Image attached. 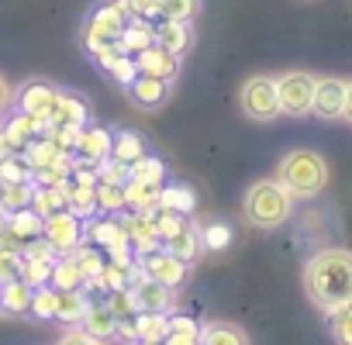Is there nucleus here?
Wrapping results in <instances>:
<instances>
[{
    "mask_svg": "<svg viewBox=\"0 0 352 345\" xmlns=\"http://www.w3.org/2000/svg\"><path fill=\"white\" fill-rule=\"evenodd\" d=\"M52 266H56V259H35V256H25L21 280L32 283V287H45V283L52 280Z\"/></svg>",
    "mask_w": 352,
    "mask_h": 345,
    "instance_id": "c9c22d12",
    "label": "nucleus"
},
{
    "mask_svg": "<svg viewBox=\"0 0 352 345\" xmlns=\"http://www.w3.org/2000/svg\"><path fill=\"white\" fill-rule=\"evenodd\" d=\"M166 252H173L176 259H184V263L190 266V263H197V256L204 252V235H201L194 225H184L180 235H173V238L166 242Z\"/></svg>",
    "mask_w": 352,
    "mask_h": 345,
    "instance_id": "2eb2a0df",
    "label": "nucleus"
},
{
    "mask_svg": "<svg viewBox=\"0 0 352 345\" xmlns=\"http://www.w3.org/2000/svg\"><path fill=\"white\" fill-rule=\"evenodd\" d=\"M45 121H49V118H38V114H25V111H21L18 118L8 121L4 131H8V138L14 142V148H25V145L32 142V135L45 128Z\"/></svg>",
    "mask_w": 352,
    "mask_h": 345,
    "instance_id": "4be33fe9",
    "label": "nucleus"
},
{
    "mask_svg": "<svg viewBox=\"0 0 352 345\" xmlns=\"http://www.w3.org/2000/svg\"><path fill=\"white\" fill-rule=\"evenodd\" d=\"M32 293L35 287L25 283V280H11L0 287V311H8V314H28L32 311Z\"/></svg>",
    "mask_w": 352,
    "mask_h": 345,
    "instance_id": "f3484780",
    "label": "nucleus"
},
{
    "mask_svg": "<svg viewBox=\"0 0 352 345\" xmlns=\"http://www.w3.org/2000/svg\"><path fill=\"white\" fill-rule=\"evenodd\" d=\"M201 345H249L245 331L228 321H208L201 328Z\"/></svg>",
    "mask_w": 352,
    "mask_h": 345,
    "instance_id": "aec40b11",
    "label": "nucleus"
},
{
    "mask_svg": "<svg viewBox=\"0 0 352 345\" xmlns=\"http://www.w3.org/2000/svg\"><path fill=\"white\" fill-rule=\"evenodd\" d=\"M49 118H56L59 124H80V128H83V121H87V107H83L80 100H73L69 93H59V97H56V107H52Z\"/></svg>",
    "mask_w": 352,
    "mask_h": 345,
    "instance_id": "7c9ffc66",
    "label": "nucleus"
},
{
    "mask_svg": "<svg viewBox=\"0 0 352 345\" xmlns=\"http://www.w3.org/2000/svg\"><path fill=\"white\" fill-rule=\"evenodd\" d=\"M349 124H352V80L345 83V114H342Z\"/></svg>",
    "mask_w": 352,
    "mask_h": 345,
    "instance_id": "5fc2aeb1",
    "label": "nucleus"
},
{
    "mask_svg": "<svg viewBox=\"0 0 352 345\" xmlns=\"http://www.w3.org/2000/svg\"><path fill=\"white\" fill-rule=\"evenodd\" d=\"M155 45H162L166 52L173 56H184L190 45H194V28L190 21H162L155 28Z\"/></svg>",
    "mask_w": 352,
    "mask_h": 345,
    "instance_id": "ddd939ff",
    "label": "nucleus"
},
{
    "mask_svg": "<svg viewBox=\"0 0 352 345\" xmlns=\"http://www.w3.org/2000/svg\"><path fill=\"white\" fill-rule=\"evenodd\" d=\"M111 131L107 128H83V135H80V152H83V159L87 162H100L107 152H111Z\"/></svg>",
    "mask_w": 352,
    "mask_h": 345,
    "instance_id": "5701e85b",
    "label": "nucleus"
},
{
    "mask_svg": "<svg viewBox=\"0 0 352 345\" xmlns=\"http://www.w3.org/2000/svg\"><path fill=\"white\" fill-rule=\"evenodd\" d=\"M80 324H83V331H90V335H94V338H100V342L118 335V318L111 314V307H107V304H90Z\"/></svg>",
    "mask_w": 352,
    "mask_h": 345,
    "instance_id": "a211bd4d",
    "label": "nucleus"
},
{
    "mask_svg": "<svg viewBox=\"0 0 352 345\" xmlns=\"http://www.w3.org/2000/svg\"><path fill=\"white\" fill-rule=\"evenodd\" d=\"M14 104V87L8 83V76L0 73V114H8V107Z\"/></svg>",
    "mask_w": 352,
    "mask_h": 345,
    "instance_id": "8fccbe9b",
    "label": "nucleus"
},
{
    "mask_svg": "<svg viewBox=\"0 0 352 345\" xmlns=\"http://www.w3.org/2000/svg\"><path fill=\"white\" fill-rule=\"evenodd\" d=\"M128 177H131L135 183H152V187H159L162 177H166V166H162L159 159H152V155H142L138 162L128 166Z\"/></svg>",
    "mask_w": 352,
    "mask_h": 345,
    "instance_id": "c85d7f7f",
    "label": "nucleus"
},
{
    "mask_svg": "<svg viewBox=\"0 0 352 345\" xmlns=\"http://www.w3.org/2000/svg\"><path fill=\"white\" fill-rule=\"evenodd\" d=\"M128 93H131V104H138L142 111H155V107H162V104L169 100V80L138 73V76L128 83Z\"/></svg>",
    "mask_w": 352,
    "mask_h": 345,
    "instance_id": "9d476101",
    "label": "nucleus"
},
{
    "mask_svg": "<svg viewBox=\"0 0 352 345\" xmlns=\"http://www.w3.org/2000/svg\"><path fill=\"white\" fill-rule=\"evenodd\" d=\"M166 345H201V335H180V331H169Z\"/></svg>",
    "mask_w": 352,
    "mask_h": 345,
    "instance_id": "603ef678",
    "label": "nucleus"
},
{
    "mask_svg": "<svg viewBox=\"0 0 352 345\" xmlns=\"http://www.w3.org/2000/svg\"><path fill=\"white\" fill-rule=\"evenodd\" d=\"M107 69H111V76H114L118 83H124V87H128V83L138 76V66H135L128 56H121V59H111V63H107Z\"/></svg>",
    "mask_w": 352,
    "mask_h": 345,
    "instance_id": "c03bdc74",
    "label": "nucleus"
},
{
    "mask_svg": "<svg viewBox=\"0 0 352 345\" xmlns=\"http://www.w3.org/2000/svg\"><path fill=\"white\" fill-rule=\"evenodd\" d=\"M124 235H128V245H131L138 256H148V252H155V249H159L155 225H152V218H145L142 211H138L135 218H128V221H124Z\"/></svg>",
    "mask_w": 352,
    "mask_h": 345,
    "instance_id": "4468645a",
    "label": "nucleus"
},
{
    "mask_svg": "<svg viewBox=\"0 0 352 345\" xmlns=\"http://www.w3.org/2000/svg\"><path fill=\"white\" fill-rule=\"evenodd\" d=\"M169 331H180V335H201V324L184 318V314H173L169 318Z\"/></svg>",
    "mask_w": 352,
    "mask_h": 345,
    "instance_id": "09e8293b",
    "label": "nucleus"
},
{
    "mask_svg": "<svg viewBox=\"0 0 352 345\" xmlns=\"http://www.w3.org/2000/svg\"><path fill=\"white\" fill-rule=\"evenodd\" d=\"M197 11H201V0H162L159 4V14L166 21H190Z\"/></svg>",
    "mask_w": 352,
    "mask_h": 345,
    "instance_id": "e433bc0d",
    "label": "nucleus"
},
{
    "mask_svg": "<svg viewBox=\"0 0 352 345\" xmlns=\"http://www.w3.org/2000/svg\"><path fill=\"white\" fill-rule=\"evenodd\" d=\"M304 293L324 314L352 300V249H321L304 266Z\"/></svg>",
    "mask_w": 352,
    "mask_h": 345,
    "instance_id": "f257e3e1",
    "label": "nucleus"
},
{
    "mask_svg": "<svg viewBox=\"0 0 352 345\" xmlns=\"http://www.w3.org/2000/svg\"><path fill=\"white\" fill-rule=\"evenodd\" d=\"M128 293H131V300H135V311H159V314H166L169 307H173V287H166V283H155V280H148V276H142V280H135L131 287H128Z\"/></svg>",
    "mask_w": 352,
    "mask_h": 345,
    "instance_id": "1a4fd4ad",
    "label": "nucleus"
},
{
    "mask_svg": "<svg viewBox=\"0 0 352 345\" xmlns=\"http://www.w3.org/2000/svg\"><path fill=\"white\" fill-rule=\"evenodd\" d=\"M0 287H4V283H0Z\"/></svg>",
    "mask_w": 352,
    "mask_h": 345,
    "instance_id": "13d9d810",
    "label": "nucleus"
},
{
    "mask_svg": "<svg viewBox=\"0 0 352 345\" xmlns=\"http://www.w3.org/2000/svg\"><path fill=\"white\" fill-rule=\"evenodd\" d=\"M32 314L35 318H56V287H35L32 293Z\"/></svg>",
    "mask_w": 352,
    "mask_h": 345,
    "instance_id": "ea45409f",
    "label": "nucleus"
},
{
    "mask_svg": "<svg viewBox=\"0 0 352 345\" xmlns=\"http://www.w3.org/2000/svg\"><path fill=\"white\" fill-rule=\"evenodd\" d=\"M56 290H80L83 283H87V276L80 273V266H76V259L69 256V259H56V266H52V280H49Z\"/></svg>",
    "mask_w": 352,
    "mask_h": 345,
    "instance_id": "bb28decb",
    "label": "nucleus"
},
{
    "mask_svg": "<svg viewBox=\"0 0 352 345\" xmlns=\"http://www.w3.org/2000/svg\"><path fill=\"white\" fill-rule=\"evenodd\" d=\"M32 197H35L32 180L28 183H0V211H4V214L32 208Z\"/></svg>",
    "mask_w": 352,
    "mask_h": 345,
    "instance_id": "393cba45",
    "label": "nucleus"
},
{
    "mask_svg": "<svg viewBox=\"0 0 352 345\" xmlns=\"http://www.w3.org/2000/svg\"><path fill=\"white\" fill-rule=\"evenodd\" d=\"M90 238H94L97 245H104L111 256H114V252H124V245H128L124 225H118V221H97V225L90 228Z\"/></svg>",
    "mask_w": 352,
    "mask_h": 345,
    "instance_id": "a878e982",
    "label": "nucleus"
},
{
    "mask_svg": "<svg viewBox=\"0 0 352 345\" xmlns=\"http://www.w3.org/2000/svg\"><path fill=\"white\" fill-rule=\"evenodd\" d=\"M124 4H128V11H135V14H142V18H155L162 0H124Z\"/></svg>",
    "mask_w": 352,
    "mask_h": 345,
    "instance_id": "de8ad7c7",
    "label": "nucleus"
},
{
    "mask_svg": "<svg viewBox=\"0 0 352 345\" xmlns=\"http://www.w3.org/2000/svg\"><path fill=\"white\" fill-rule=\"evenodd\" d=\"M314 87L318 76L304 73V69H290L276 76V97H280V114L287 118H307L314 107Z\"/></svg>",
    "mask_w": 352,
    "mask_h": 345,
    "instance_id": "20e7f679",
    "label": "nucleus"
},
{
    "mask_svg": "<svg viewBox=\"0 0 352 345\" xmlns=\"http://www.w3.org/2000/svg\"><path fill=\"white\" fill-rule=\"evenodd\" d=\"M159 208L162 211H176V214H187L194 208V194L187 187H159Z\"/></svg>",
    "mask_w": 352,
    "mask_h": 345,
    "instance_id": "f704fd0d",
    "label": "nucleus"
},
{
    "mask_svg": "<svg viewBox=\"0 0 352 345\" xmlns=\"http://www.w3.org/2000/svg\"><path fill=\"white\" fill-rule=\"evenodd\" d=\"M66 211H73L76 218H90L94 211H97V187H76V190H69L66 187Z\"/></svg>",
    "mask_w": 352,
    "mask_h": 345,
    "instance_id": "473e14b6",
    "label": "nucleus"
},
{
    "mask_svg": "<svg viewBox=\"0 0 352 345\" xmlns=\"http://www.w3.org/2000/svg\"><path fill=\"white\" fill-rule=\"evenodd\" d=\"M42 238L56 249V256H59V252H73V249L80 245V238H83V225H80V218H76L73 211H59V214L45 218Z\"/></svg>",
    "mask_w": 352,
    "mask_h": 345,
    "instance_id": "423d86ee",
    "label": "nucleus"
},
{
    "mask_svg": "<svg viewBox=\"0 0 352 345\" xmlns=\"http://www.w3.org/2000/svg\"><path fill=\"white\" fill-rule=\"evenodd\" d=\"M56 90L49 87V83H42V80H35V83H25L18 93H14V100H18V107L25 111V114H38V118H49L52 114V107H56Z\"/></svg>",
    "mask_w": 352,
    "mask_h": 345,
    "instance_id": "9b49d317",
    "label": "nucleus"
},
{
    "mask_svg": "<svg viewBox=\"0 0 352 345\" xmlns=\"http://www.w3.org/2000/svg\"><path fill=\"white\" fill-rule=\"evenodd\" d=\"M345 83L349 80H338V76H318L311 114L321 121H338L345 114Z\"/></svg>",
    "mask_w": 352,
    "mask_h": 345,
    "instance_id": "0eeeda50",
    "label": "nucleus"
},
{
    "mask_svg": "<svg viewBox=\"0 0 352 345\" xmlns=\"http://www.w3.org/2000/svg\"><path fill=\"white\" fill-rule=\"evenodd\" d=\"M204 245H211V249H218V245H228V228H208V235H204Z\"/></svg>",
    "mask_w": 352,
    "mask_h": 345,
    "instance_id": "3c124183",
    "label": "nucleus"
},
{
    "mask_svg": "<svg viewBox=\"0 0 352 345\" xmlns=\"http://www.w3.org/2000/svg\"><path fill=\"white\" fill-rule=\"evenodd\" d=\"M135 331H138V342H166L169 338V314L138 311L135 314Z\"/></svg>",
    "mask_w": 352,
    "mask_h": 345,
    "instance_id": "6ab92c4d",
    "label": "nucleus"
},
{
    "mask_svg": "<svg viewBox=\"0 0 352 345\" xmlns=\"http://www.w3.org/2000/svg\"><path fill=\"white\" fill-rule=\"evenodd\" d=\"M32 180V166L21 155H11L0 162V183H28Z\"/></svg>",
    "mask_w": 352,
    "mask_h": 345,
    "instance_id": "4c0bfd02",
    "label": "nucleus"
},
{
    "mask_svg": "<svg viewBox=\"0 0 352 345\" xmlns=\"http://www.w3.org/2000/svg\"><path fill=\"white\" fill-rule=\"evenodd\" d=\"M100 177H104V183H114V187H121L124 183V177H128V166L124 162H107L104 169H100Z\"/></svg>",
    "mask_w": 352,
    "mask_h": 345,
    "instance_id": "49530a36",
    "label": "nucleus"
},
{
    "mask_svg": "<svg viewBox=\"0 0 352 345\" xmlns=\"http://www.w3.org/2000/svg\"><path fill=\"white\" fill-rule=\"evenodd\" d=\"M239 104H242V114L249 121H259V124H270L280 118V97H276V80L270 76H249L239 90Z\"/></svg>",
    "mask_w": 352,
    "mask_h": 345,
    "instance_id": "39448f33",
    "label": "nucleus"
},
{
    "mask_svg": "<svg viewBox=\"0 0 352 345\" xmlns=\"http://www.w3.org/2000/svg\"><path fill=\"white\" fill-rule=\"evenodd\" d=\"M152 225H155V235H159V242H169L173 235H180L184 232V218L176 214V211H166V214H159V218H152Z\"/></svg>",
    "mask_w": 352,
    "mask_h": 345,
    "instance_id": "a19ab883",
    "label": "nucleus"
},
{
    "mask_svg": "<svg viewBox=\"0 0 352 345\" xmlns=\"http://www.w3.org/2000/svg\"><path fill=\"white\" fill-rule=\"evenodd\" d=\"M138 73H148V76H159V80H176L180 73V56L166 52L162 45H152L145 52H138Z\"/></svg>",
    "mask_w": 352,
    "mask_h": 345,
    "instance_id": "f8f14e48",
    "label": "nucleus"
},
{
    "mask_svg": "<svg viewBox=\"0 0 352 345\" xmlns=\"http://www.w3.org/2000/svg\"><path fill=\"white\" fill-rule=\"evenodd\" d=\"M328 328H331V338L338 345H352V300L328 311Z\"/></svg>",
    "mask_w": 352,
    "mask_h": 345,
    "instance_id": "cd10ccee",
    "label": "nucleus"
},
{
    "mask_svg": "<svg viewBox=\"0 0 352 345\" xmlns=\"http://www.w3.org/2000/svg\"><path fill=\"white\" fill-rule=\"evenodd\" d=\"M242 214L252 228L259 232H273L280 225L290 221L294 214V197L290 190L280 183V180H256L249 183L245 190V204H242Z\"/></svg>",
    "mask_w": 352,
    "mask_h": 345,
    "instance_id": "7ed1b4c3",
    "label": "nucleus"
},
{
    "mask_svg": "<svg viewBox=\"0 0 352 345\" xmlns=\"http://www.w3.org/2000/svg\"><path fill=\"white\" fill-rule=\"evenodd\" d=\"M87 297L83 290H56V318L66 321V324H80L83 314H87Z\"/></svg>",
    "mask_w": 352,
    "mask_h": 345,
    "instance_id": "412c9836",
    "label": "nucleus"
},
{
    "mask_svg": "<svg viewBox=\"0 0 352 345\" xmlns=\"http://www.w3.org/2000/svg\"><path fill=\"white\" fill-rule=\"evenodd\" d=\"M155 45V32L152 28H145V25H135V28H128V32H121L118 35V49L121 52H145V49H152Z\"/></svg>",
    "mask_w": 352,
    "mask_h": 345,
    "instance_id": "72a5a7b5",
    "label": "nucleus"
},
{
    "mask_svg": "<svg viewBox=\"0 0 352 345\" xmlns=\"http://www.w3.org/2000/svg\"><path fill=\"white\" fill-rule=\"evenodd\" d=\"M11 155H18V148H14V142L8 138V131L0 128V162H4V159H11Z\"/></svg>",
    "mask_w": 352,
    "mask_h": 345,
    "instance_id": "864d4df0",
    "label": "nucleus"
},
{
    "mask_svg": "<svg viewBox=\"0 0 352 345\" xmlns=\"http://www.w3.org/2000/svg\"><path fill=\"white\" fill-rule=\"evenodd\" d=\"M42 225H45V218H38L32 208L8 214V235H11L14 242H25V245L35 242V238H42Z\"/></svg>",
    "mask_w": 352,
    "mask_h": 345,
    "instance_id": "dca6fc26",
    "label": "nucleus"
},
{
    "mask_svg": "<svg viewBox=\"0 0 352 345\" xmlns=\"http://www.w3.org/2000/svg\"><path fill=\"white\" fill-rule=\"evenodd\" d=\"M56 345H100V338H94L90 331H83V328H69Z\"/></svg>",
    "mask_w": 352,
    "mask_h": 345,
    "instance_id": "a18cd8bd",
    "label": "nucleus"
},
{
    "mask_svg": "<svg viewBox=\"0 0 352 345\" xmlns=\"http://www.w3.org/2000/svg\"><path fill=\"white\" fill-rule=\"evenodd\" d=\"M4 232H8V214L0 211V238H4Z\"/></svg>",
    "mask_w": 352,
    "mask_h": 345,
    "instance_id": "6e6d98bb",
    "label": "nucleus"
},
{
    "mask_svg": "<svg viewBox=\"0 0 352 345\" xmlns=\"http://www.w3.org/2000/svg\"><path fill=\"white\" fill-rule=\"evenodd\" d=\"M328 162L314 148H290L280 166H276V180L290 190L294 201H314L328 187Z\"/></svg>",
    "mask_w": 352,
    "mask_h": 345,
    "instance_id": "f03ea898",
    "label": "nucleus"
},
{
    "mask_svg": "<svg viewBox=\"0 0 352 345\" xmlns=\"http://www.w3.org/2000/svg\"><path fill=\"white\" fill-rule=\"evenodd\" d=\"M73 252H76L73 259H76V266H80V273H83V276L90 280V283H94V280H97V273L104 269V259H100V256H97L94 249H80V245H76Z\"/></svg>",
    "mask_w": 352,
    "mask_h": 345,
    "instance_id": "79ce46f5",
    "label": "nucleus"
},
{
    "mask_svg": "<svg viewBox=\"0 0 352 345\" xmlns=\"http://www.w3.org/2000/svg\"><path fill=\"white\" fill-rule=\"evenodd\" d=\"M32 211H35L38 218H52V214L66 211V183H63V187H35Z\"/></svg>",
    "mask_w": 352,
    "mask_h": 345,
    "instance_id": "b1692460",
    "label": "nucleus"
},
{
    "mask_svg": "<svg viewBox=\"0 0 352 345\" xmlns=\"http://www.w3.org/2000/svg\"><path fill=\"white\" fill-rule=\"evenodd\" d=\"M97 208H104V211H121V208H124V187H114V183L97 187Z\"/></svg>",
    "mask_w": 352,
    "mask_h": 345,
    "instance_id": "37998d69",
    "label": "nucleus"
},
{
    "mask_svg": "<svg viewBox=\"0 0 352 345\" xmlns=\"http://www.w3.org/2000/svg\"><path fill=\"white\" fill-rule=\"evenodd\" d=\"M21 266H25V256H21L18 249H8V245H0V283L21 280Z\"/></svg>",
    "mask_w": 352,
    "mask_h": 345,
    "instance_id": "58836bf2",
    "label": "nucleus"
},
{
    "mask_svg": "<svg viewBox=\"0 0 352 345\" xmlns=\"http://www.w3.org/2000/svg\"><path fill=\"white\" fill-rule=\"evenodd\" d=\"M124 204H131V208H138L142 214L145 211H152L155 204H159V187H152V183H128L124 187Z\"/></svg>",
    "mask_w": 352,
    "mask_h": 345,
    "instance_id": "2f4dec72",
    "label": "nucleus"
},
{
    "mask_svg": "<svg viewBox=\"0 0 352 345\" xmlns=\"http://www.w3.org/2000/svg\"><path fill=\"white\" fill-rule=\"evenodd\" d=\"M142 273H145L148 280L166 283V287L176 290V287L187 280V263H184V259H176V256L166 252V249H155V252L142 256Z\"/></svg>",
    "mask_w": 352,
    "mask_h": 345,
    "instance_id": "6e6552de",
    "label": "nucleus"
},
{
    "mask_svg": "<svg viewBox=\"0 0 352 345\" xmlns=\"http://www.w3.org/2000/svg\"><path fill=\"white\" fill-rule=\"evenodd\" d=\"M111 155H114L118 162H124V166H131V162H138V159L145 155V148H142V138H138L135 131H121V135H114V145H111Z\"/></svg>",
    "mask_w": 352,
    "mask_h": 345,
    "instance_id": "c756f323",
    "label": "nucleus"
},
{
    "mask_svg": "<svg viewBox=\"0 0 352 345\" xmlns=\"http://www.w3.org/2000/svg\"><path fill=\"white\" fill-rule=\"evenodd\" d=\"M138 345H162V342H138Z\"/></svg>",
    "mask_w": 352,
    "mask_h": 345,
    "instance_id": "4d7b16f0",
    "label": "nucleus"
}]
</instances>
